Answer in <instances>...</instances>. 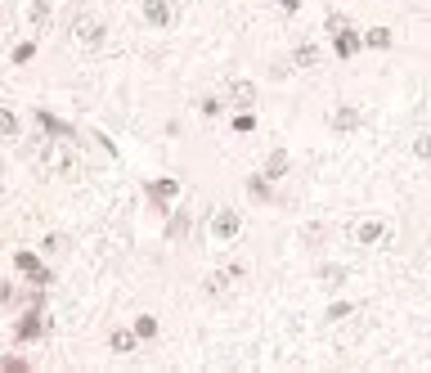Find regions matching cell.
I'll use <instances>...</instances> for the list:
<instances>
[{"label": "cell", "instance_id": "cell-1", "mask_svg": "<svg viewBox=\"0 0 431 373\" xmlns=\"http://www.w3.org/2000/svg\"><path fill=\"white\" fill-rule=\"evenodd\" d=\"M149 14H153V18L162 23V18H166V5H162V0H149Z\"/></svg>", "mask_w": 431, "mask_h": 373}]
</instances>
